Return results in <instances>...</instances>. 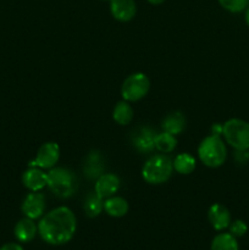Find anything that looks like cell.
<instances>
[{
	"mask_svg": "<svg viewBox=\"0 0 249 250\" xmlns=\"http://www.w3.org/2000/svg\"><path fill=\"white\" fill-rule=\"evenodd\" d=\"M211 250H239V246L231 233H220L212 239Z\"/></svg>",
	"mask_w": 249,
	"mask_h": 250,
	"instance_id": "22",
	"label": "cell"
},
{
	"mask_svg": "<svg viewBox=\"0 0 249 250\" xmlns=\"http://www.w3.org/2000/svg\"><path fill=\"white\" fill-rule=\"evenodd\" d=\"M77 229L75 214L67 207H59L44 215L38 222V233L45 243L62 246L73 238Z\"/></svg>",
	"mask_w": 249,
	"mask_h": 250,
	"instance_id": "1",
	"label": "cell"
},
{
	"mask_svg": "<svg viewBox=\"0 0 249 250\" xmlns=\"http://www.w3.org/2000/svg\"><path fill=\"white\" fill-rule=\"evenodd\" d=\"M246 22H247V24L249 26V6L247 7V11H246Z\"/></svg>",
	"mask_w": 249,
	"mask_h": 250,
	"instance_id": "28",
	"label": "cell"
},
{
	"mask_svg": "<svg viewBox=\"0 0 249 250\" xmlns=\"http://www.w3.org/2000/svg\"><path fill=\"white\" fill-rule=\"evenodd\" d=\"M148 1L153 5H160V4H163L165 0H148Z\"/></svg>",
	"mask_w": 249,
	"mask_h": 250,
	"instance_id": "27",
	"label": "cell"
},
{
	"mask_svg": "<svg viewBox=\"0 0 249 250\" xmlns=\"http://www.w3.org/2000/svg\"><path fill=\"white\" fill-rule=\"evenodd\" d=\"M173 172V161L167 155L151 156L142 168V177L149 185H161L170 180Z\"/></svg>",
	"mask_w": 249,
	"mask_h": 250,
	"instance_id": "2",
	"label": "cell"
},
{
	"mask_svg": "<svg viewBox=\"0 0 249 250\" xmlns=\"http://www.w3.org/2000/svg\"><path fill=\"white\" fill-rule=\"evenodd\" d=\"M103 158L98 151H92L88 154L84 163V176L88 180H98L104 173V165Z\"/></svg>",
	"mask_w": 249,
	"mask_h": 250,
	"instance_id": "15",
	"label": "cell"
},
{
	"mask_svg": "<svg viewBox=\"0 0 249 250\" xmlns=\"http://www.w3.org/2000/svg\"><path fill=\"white\" fill-rule=\"evenodd\" d=\"M177 146V138L173 134L167 133V132H161V133H156L155 136V149L164 154L171 153L175 150Z\"/></svg>",
	"mask_w": 249,
	"mask_h": 250,
	"instance_id": "21",
	"label": "cell"
},
{
	"mask_svg": "<svg viewBox=\"0 0 249 250\" xmlns=\"http://www.w3.org/2000/svg\"><path fill=\"white\" fill-rule=\"evenodd\" d=\"M45 208V197H44L43 193L32 192L23 199L21 210L26 217L37 220L43 216Z\"/></svg>",
	"mask_w": 249,
	"mask_h": 250,
	"instance_id": "9",
	"label": "cell"
},
{
	"mask_svg": "<svg viewBox=\"0 0 249 250\" xmlns=\"http://www.w3.org/2000/svg\"><path fill=\"white\" fill-rule=\"evenodd\" d=\"M133 107L128 104V102L121 100V102L115 105L114 111H112V119L115 120L116 124L121 125V126H126L133 120Z\"/></svg>",
	"mask_w": 249,
	"mask_h": 250,
	"instance_id": "18",
	"label": "cell"
},
{
	"mask_svg": "<svg viewBox=\"0 0 249 250\" xmlns=\"http://www.w3.org/2000/svg\"><path fill=\"white\" fill-rule=\"evenodd\" d=\"M0 250H24L20 244L17 243H7L0 247Z\"/></svg>",
	"mask_w": 249,
	"mask_h": 250,
	"instance_id": "25",
	"label": "cell"
},
{
	"mask_svg": "<svg viewBox=\"0 0 249 250\" xmlns=\"http://www.w3.org/2000/svg\"><path fill=\"white\" fill-rule=\"evenodd\" d=\"M83 210H84L85 215L90 219L99 216L104 210V199H102L95 192L89 193L85 197L84 203H83Z\"/></svg>",
	"mask_w": 249,
	"mask_h": 250,
	"instance_id": "19",
	"label": "cell"
},
{
	"mask_svg": "<svg viewBox=\"0 0 249 250\" xmlns=\"http://www.w3.org/2000/svg\"><path fill=\"white\" fill-rule=\"evenodd\" d=\"M208 219L216 231H224V229H228L229 224H231V214H229L228 209L219 203L212 204L209 208Z\"/></svg>",
	"mask_w": 249,
	"mask_h": 250,
	"instance_id": "12",
	"label": "cell"
},
{
	"mask_svg": "<svg viewBox=\"0 0 249 250\" xmlns=\"http://www.w3.org/2000/svg\"><path fill=\"white\" fill-rule=\"evenodd\" d=\"M161 127L165 132L167 133L173 134V136H177L181 134L186 128V117L182 112L175 111L168 114L165 119L163 120V124Z\"/></svg>",
	"mask_w": 249,
	"mask_h": 250,
	"instance_id": "16",
	"label": "cell"
},
{
	"mask_svg": "<svg viewBox=\"0 0 249 250\" xmlns=\"http://www.w3.org/2000/svg\"><path fill=\"white\" fill-rule=\"evenodd\" d=\"M22 183L31 192H41L48 186V173L39 167H29L22 175Z\"/></svg>",
	"mask_w": 249,
	"mask_h": 250,
	"instance_id": "11",
	"label": "cell"
},
{
	"mask_svg": "<svg viewBox=\"0 0 249 250\" xmlns=\"http://www.w3.org/2000/svg\"><path fill=\"white\" fill-rule=\"evenodd\" d=\"M37 233H38V225L29 217H24L15 225L14 234L17 241L22 243H28L33 241Z\"/></svg>",
	"mask_w": 249,
	"mask_h": 250,
	"instance_id": "14",
	"label": "cell"
},
{
	"mask_svg": "<svg viewBox=\"0 0 249 250\" xmlns=\"http://www.w3.org/2000/svg\"><path fill=\"white\" fill-rule=\"evenodd\" d=\"M128 203L122 197H112L107 198L104 202V210L109 216L111 217H122L128 212Z\"/></svg>",
	"mask_w": 249,
	"mask_h": 250,
	"instance_id": "17",
	"label": "cell"
},
{
	"mask_svg": "<svg viewBox=\"0 0 249 250\" xmlns=\"http://www.w3.org/2000/svg\"><path fill=\"white\" fill-rule=\"evenodd\" d=\"M110 11L117 21L128 22L136 16V2L134 0H110Z\"/></svg>",
	"mask_w": 249,
	"mask_h": 250,
	"instance_id": "13",
	"label": "cell"
},
{
	"mask_svg": "<svg viewBox=\"0 0 249 250\" xmlns=\"http://www.w3.org/2000/svg\"><path fill=\"white\" fill-rule=\"evenodd\" d=\"M195 168L194 156L188 153L178 154L173 160V170L181 175H189Z\"/></svg>",
	"mask_w": 249,
	"mask_h": 250,
	"instance_id": "20",
	"label": "cell"
},
{
	"mask_svg": "<svg viewBox=\"0 0 249 250\" xmlns=\"http://www.w3.org/2000/svg\"><path fill=\"white\" fill-rule=\"evenodd\" d=\"M155 131L150 127H139L131 137L134 149L142 154H149L155 149Z\"/></svg>",
	"mask_w": 249,
	"mask_h": 250,
	"instance_id": "8",
	"label": "cell"
},
{
	"mask_svg": "<svg viewBox=\"0 0 249 250\" xmlns=\"http://www.w3.org/2000/svg\"><path fill=\"white\" fill-rule=\"evenodd\" d=\"M198 156L208 167L216 168L224 165L227 158V149L221 137L211 134L203 139L198 146Z\"/></svg>",
	"mask_w": 249,
	"mask_h": 250,
	"instance_id": "3",
	"label": "cell"
},
{
	"mask_svg": "<svg viewBox=\"0 0 249 250\" xmlns=\"http://www.w3.org/2000/svg\"><path fill=\"white\" fill-rule=\"evenodd\" d=\"M222 136L236 150L249 149V124L241 119H231L224 124Z\"/></svg>",
	"mask_w": 249,
	"mask_h": 250,
	"instance_id": "5",
	"label": "cell"
},
{
	"mask_svg": "<svg viewBox=\"0 0 249 250\" xmlns=\"http://www.w3.org/2000/svg\"><path fill=\"white\" fill-rule=\"evenodd\" d=\"M150 89V81L145 73L136 72L124 80L121 87V95L126 102H138L145 97Z\"/></svg>",
	"mask_w": 249,
	"mask_h": 250,
	"instance_id": "6",
	"label": "cell"
},
{
	"mask_svg": "<svg viewBox=\"0 0 249 250\" xmlns=\"http://www.w3.org/2000/svg\"><path fill=\"white\" fill-rule=\"evenodd\" d=\"M60 159V148L54 142L44 143L38 149L36 159L28 164L29 167H39V168H53L58 164Z\"/></svg>",
	"mask_w": 249,
	"mask_h": 250,
	"instance_id": "7",
	"label": "cell"
},
{
	"mask_svg": "<svg viewBox=\"0 0 249 250\" xmlns=\"http://www.w3.org/2000/svg\"><path fill=\"white\" fill-rule=\"evenodd\" d=\"M222 129H224V125H220V124H214L211 127V132L212 134H215V136L221 137Z\"/></svg>",
	"mask_w": 249,
	"mask_h": 250,
	"instance_id": "26",
	"label": "cell"
},
{
	"mask_svg": "<svg viewBox=\"0 0 249 250\" xmlns=\"http://www.w3.org/2000/svg\"><path fill=\"white\" fill-rule=\"evenodd\" d=\"M220 5L229 12H241L249 6V0H219Z\"/></svg>",
	"mask_w": 249,
	"mask_h": 250,
	"instance_id": "23",
	"label": "cell"
},
{
	"mask_svg": "<svg viewBox=\"0 0 249 250\" xmlns=\"http://www.w3.org/2000/svg\"><path fill=\"white\" fill-rule=\"evenodd\" d=\"M228 229L229 233H231L232 236L236 237V238H239V237H243L244 234L247 233L248 226H247L246 222L242 221V220H234V221H231Z\"/></svg>",
	"mask_w": 249,
	"mask_h": 250,
	"instance_id": "24",
	"label": "cell"
},
{
	"mask_svg": "<svg viewBox=\"0 0 249 250\" xmlns=\"http://www.w3.org/2000/svg\"><path fill=\"white\" fill-rule=\"evenodd\" d=\"M46 187L58 198L67 199L77 190V177L68 168L53 167L48 173Z\"/></svg>",
	"mask_w": 249,
	"mask_h": 250,
	"instance_id": "4",
	"label": "cell"
},
{
	"mask_svg": "<svg viewBox=\"0 0 249 250\" xmlns=\"http://www.w3.org/2000/svg\"><path fill=\"white\" fill-rule=\"evenodd\" d=\"M120 183V178L115 173H103L95 182L94 192L102 199H107L119 190Z\"/></svg>",
	"mask_w": 249,
	"mask_h": 250,
	"instance_id": "10",
	"label": "cell"
}]
</instances>
